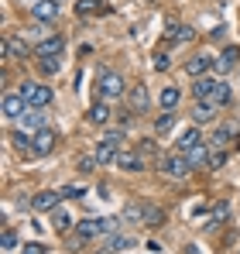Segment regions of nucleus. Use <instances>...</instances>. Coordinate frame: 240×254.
<instances>
[{"label":"nucleus","mask_w":240,"mask_h":254,"mask_svg":"<svg viewBox=\"0 0 240 254\" xmlns=\"http://www.w3.org/2000/svg\"><path fill=\"white\" fill-rule=\"evenodd\" d=\"M117 223L120 220H79L76 223V230H72V237H69V248L72 251H79V248H86V244H93L96 237H114L117 234Z\"/></svg>","instance_id":"obj_1"},{"label":"nucleus","mask_w":240,"mask_h":254,"mask_svg":"<svg viewBox=\"0 0 240 254\" xmlns=\"http://www.w3.org/2000/svg\"><path fill=\"white\" fill-rule=\"evenodd\" d=\"M62 196H65V199H82V196H86V189H82V186H65V189H62Z\"/></svg>","instance_id":"obj_34"},{"label":"nucleus","mask_w":240,"mask_h":254,"mask_svg":"<svg viewBox=\"0 0 240 254\" xmlns=\"http://www.w3.org/2000/svg\"><path fill=\"white\" fill-rule=\"evenodd\" d=\"M192 96H196V100H209V103H216V107H227V103L234 100L230 86L223 83V79H216V76H199L196 86H192Z\"/></svg>","instance_id":"obj_2"},{"label":"nucleus","mask_w":240,"mask_h":254,"mask_svg":"<svg viewBox=\"0 0 240 254\" xmlns=\"http://www.w3.org/2000/svg\"><path fill=\"white\" fill-rule=\"evenodd\" d=\"M24 100H28V107H48L52 103V86L48 83H21V89H17Z\"/></svg>","instance_id":"obj_5"},{"label":"nucleus","mask_w":240,"mask_h":254,"mask_svg":"<svg viewBox=\"0 0 240 254\" xmlns=\"http://www.w3.org/2000/svg\"><path fill=\"white\" fill-rule=\"evenodd\" d=\"M107 3L103 0H76V14L79 17H93V14H103Z\"/></svg>","instance_id":"obj_22"},{"label":"nucleus","mask_w":240,"mask_h":254,"mask_svg":"<svg viewBox=\"0 0 240 254\" xmlns=\"http://www.w3.org/2000/svg\"><path fill=\"white\" fill-rule=\"evenodd\" d=\"M179 100H182V93H179L175 86H165V89H161V110H172Z\"/></svg>","instance_id":"obj_27"},{"label":"nucleus","mask_w":240,"mask_h":254,"mask_svg":"<svg viewBox=\"0 0 240 254\" xmlns=\"http://www.w3.org/2000/svg\"><path fill=\"white\" fill-rule=\"evenodd\" d=\"M192 38V28H185V24H172L168 31H165V48L168 45H179V42H189Z\"/></svg>","instance_id":"obj_20"},{"label":"nucleus","mask_w":240,"mask_h":254,"mask_svg":"<svg viewBox=\"0 0 240 254\" xmlns=\"http://www.w3.org/2000/svg\"><path fill=\"white\" fill-rule=\"evenodd\" d=\"M117 169L141 172V169H144V155H141V151H120V155H117Z\"/></svg>","instance_id":"obj_17"},{"label":"nucleus","mask_w":240,"mask_h":254,"mask_svg":"<svg viewBox=\"0 0 240 254\" xmlns=\"http://www.w3.org/2000/svg\"><path fill=\"white\" fill-rule=\"evenodd\" d=\"M234 137H237V124H220L216 130H213V137H209V141H213V148L227 151V144H230Z\"/></svg>","instance_id":"obj_16"},{"label":"nucleus","mask_w":240,"mask_h":254,"mask_svg":"<svg viewBox=\"0 0 240 254\" xmlns=\"http://www.w3.org/2000/svg\"><path fill=\"white\" fill-rule=\"evenodd\" d=\"M21 254H48V248L35 241V244H24V248H21Z\"/></svg>","instance_id":"obj_35"},{"label":"nucleus","mask_w":240,"mask_h":254,"mask_svg":"<svg viewBox=\"0 0 240 254\" xmlns=\"http://www.w3.org/2000/svg\"><path fill=\"white\" fill-rule=\"evenodd\" d=\"M59 65H62L59 59H38V72H41V76H55Z\"/></svg>","instance_id":"obj_30"},{"label":"nucleus","mask_w":240,"mask_h":254,"mask_svg":"<svg viewBox=\"0 0 240 254\" xmlns=\"http://www.w3.org/2000/svg\"><path fill=\"white\" fill-rule=\"evenodd\" d=\"M31 14H35V21H55L59 17V3L55 0H35Z\"/></svg>","instance_id":"obj_18"},{"label":"nucleus","mask_w":240,"mask_h":254,"mask_svg":"<svg viewBox=\"0 0 240 254\" xmlns=\"http://www.w3.org/2000/svg\"><path fill=\"white\" fill-rule=\"evenodd\" d=\"M96 165H100V162H96V155H79V158H76V169L86 172V175L96 169Z\"/></svg>","instance_id":"obj_31"},{"label":"nucleus","mask_w":240,"mask_h":254,"mask_svg":"<svg viewBox=\"0 0 240 254\" xmlns=\"http://www.w3.org/2000/svg\"><path fill=\"white\" fill-rule=\"evenodd\" d=\"M127 100H130V110L134 114H144L151 107V96H148V86L144 83H134V89H127Z\"/></svg>","instance_id":"obj_11"},{"label":"nucleus","mask_w":240,"mask_h":254,"mask_svg":"<svg viewBox=\"0 0 240 254\" xmlns=\"http://www.w3.org/2000/svg\"><path fill=\"white\" fill-rule=\"evenodd\" d=\"M209 69H213V55H206V52L192 55V59L185 62V72H189V76H196V79H199V76H206Z\"/></svg>","instance_id":"obj_15"},{"label":"nucleus","mask_w":240,"mask_h":254,"mask_svg":"<svg viewBox=\"0 0 240 254\" xmlns=\"http://www.w3.org/2000/svg\"><path fill=\"white\" fill-rule=\"evenodd\" d=\"M120 141H123V134L120 130H107L100 141H96V148H93V155H96V162L100 165H117V148H120Z\"/></svg>","instance_id":"obj_3"},{"label":"nucleus","mask_w":240,"mask_h":254,"mask_svg":"<svg viewBox=\"0 0 240 254\" xmlns=\"http://www.w3.org/2000/svg\"><path fill=\"white\" fill-rule=\"evenodd\" d=\"M55 3H59V7H62V3H65V0H55Z\"/></svg>","instance_id":"obj_39"},{"label":"nucleus","mask_w":240,"mask_h":254,"mask_svg":"<svg viewBox=\"0 0 240 254\" xmlns=\"http://www.w3.org/2000/svg\"><path fill=\"white\" fill-rule=\"evenodd\" d=\"M227 162V151H216V155H209V169H220Z\"/></svg>","instance_id":"obj_36"},{"label":"nucleus","mask_w":240,"mask_h":254,"mask_svg":"<svg viewBox=\"0 0 240 254\" xmlns=\"http://www.w3.org/2000/svg\"><path fill=\"white\" fill-rule=\"evenodd\" d=\"M123 223H144V203H127L123 206Z\"/></svg>","instance_id":"obj_25"},{"label":"nucleus","mask_w":240,"mask_h":254,"mask_svg":"<svg viewBox=\"0 0 240 254\" xmlns=\"http://www.w3.org/2000/svg\"><path fill=\"white\" fill-rule=\"evenodd\" d=\"M158 169L165 172V175H172V179H185L189 172H192V165H189V158L185 155H165V158H158Z\"/></svg>","instance_id":"obj_6"},{"label":"nucleus","mask_w":240,"mask_h":254,"mask_svg":"<svg viewBox=\"0 0 240 254\" xmlns=\"http://www.w3.org/2000/svg\"><path fill=\"white\" fill-rule=\"evenodd\" d=\"M3 55L7 59H24V55H31V45L24 42V35H7L3 38Z\"/></svg>","instance_id":"obj_10"},{"label":"nucleus","mask_w":240,"mask_h":254,"mask_svg":"<svg viewBox=\"0 0 240 254\" xmlns=\"http://www.w3.org/2000/svg\"><path fill=\"white\" fill-rule=\"evenodd\" d=\"M0 244H3V251H14V248H17V234H14L10 227H3V234H0Z\"/></svg>","instance_id":"obj_33"},{"label":"nucleus","mask_w":240,"mask_h":254,"mask_svg":"<svg viewBox=\"0 0 240 254\" xmlns=\"http://www.w3.org/2000/svg\"><path fill=\"white\" fill-rule=\"evenodd\" d=\"M17 124H21V130H28V134H38V130L48 127V114L41 107H31L24 117H17Z\"/></svg>","instance_id":"obj_8"},{"label":"nucleus","mask_w":240,"mask_h":254,"mask_svg":"<svg viewBox=\"0 0 240 254\" xmlns=\"http://www.w3.org/2000/svg\"><path fill=\"white\" fill-rule=\"evenodd\" d=\"M123 248H130V237H120V234H114V237L107 241V251H103V254H117V251H123Z\"/></svg>","instance_id":"obj_29"},{"label":"nucleus","mask_w":240,"mask_h":254,"mask_svg":"<svg viewBox=\"0 0 240 254\" xmlns=\"http://www.w3.org/2000/svg\"><path fill=\"white\" fill-rule=\"evenodd\" d=\"M155 69H168V55L158 48V55H155Z\"/></svg>","instance_id":"obj_37"},{"label":"nucleus","mask_w":240,"mask_h":254,"mask_svg":"<svg viewBox=\"0 0 240 254\" xmlns=\"http://www.w3.org/2000/svg\"><path fill=\"white\" fill-rule=\"evenodd\" d=\"M185 158H189V165H192V169H196V165H209V148H206V144H196Z\"/></svg>","instance_id":"obj_26"},{"label":"nucleus","mask_w":240,"mask_h":254,"mask_svg":"<svg viewBox=\"0 0 240 254\" xmlns=\"http://www.w3.org/2000/svg\"><path fill=\"white\" fill-rule=\"evenodd\" d=\"M172 127H175V117L172 114H161L158 121H155V134H168Z\"/></svg>","instance_id":"obj_32"},{"label":"nucleus","mask_w":240,"mask_h":254,"mask_svg":"<svg viewBox=\"0 0 240 254\" xmlns=\"http://www.w3.org/2000/svg\"><path fill=\"white\" fill-rule=\"evenodd\" d=\"M31 107H28V100L21 96V93H3V117L7 121H17V117H24Z\"/></svg>","instance_id":"obj_7"},{"label":"nucleus","mask_w":240,"mask_h":254,"mask_svg":"<svg viewBox=\"0 0 240 254\" xmlns=\"http://www.w3.org/2000/svg\"><path fill=\"white\" fill-rule=\"evenodd\" d=\"M31 141H35V158H45V155H52V148H55V130L45 127L38 134H31Z\"/></svg>","instance_id":"obj_13"},{"label":"nucleus","mask_w":240,"mask_h":254,"mask_svg":"<svg viewBox=\"0 0 240 254\" xmlns=\"http://www.w3.org/2000/svg\"><path fill=\"white\" fill-rule=\"evenodd\" d=\"M192 121H196V124H209V121H216V103H209V100H196V107H192Z\"/></svg>","instance_id":"obj_19"},{"label":"nucleus","mask_w":240,"mask_h":254,"mask_svg":"<svg viewBox=\"0 0 240 254\" xmlns=\"http://www.w3.org/2000/svg\"><path fill=\"white\" fill-rule=\"evenodd\" d=\"M185 254H199V248H196V244H189V248H185Z\"/></svg>","instance_id":"obj_38"},{"label":"nucleus","mask_w":240,"mask_h":254,"mask_svg":"<svg viewBox=\"0 0 240 254\" xmlns=\"http://www.w3.org/2000/svg\"><path fill=\"white\" fill-rule=\"evenodd\" d=\"M120 93H127V86L114 69H100L96 72V100H114Z\"/></svg>","instance_id":"obj_4"},{"label":"nucleus","mask_w":240,"mask_h":254,"mask_svg":"<svg viewBox=\"0 0 240 254\" xmlns=\"http://www.w3.org/2000/svg\"><path fill=\"white\" fill-rule=\"evenodd\" d=\"M62 52H65V38H62V35H52V38H45V42L35 48L38 59H59Z\"/></svg>","instance_id":"obj_12"},{"label":"nucleus","mask_w":240,"mask_h":254,"mask_svg":"<svg viewBox=\"0 0 240 254\" xmlns=\"http://www.w3.org/2000/svg\"><path fill=\"white\" fill-rule=\"evenodd\" d=\"M65 196H62V189L55 192V189H45V192H35V199H31V206L41 213H52V210H59V203H62Z\"/></svg>","instance_id":"obj_9"},{"label":"nucleus","mask_w":240,"mask_h":254,"mask_svg":"<svg viewBox=\"0 0 240 254\" xmlns=\"http://www.w3.org/2000/svg\"><path fill=\"white\" fill-rule=\"evenodd\" d=\"M144 223H148V227H161V223H165V210L144 203Z\"/></svg>","instance_id":"obj_28"},{"label":"nucleus","mask_w":240,"mask_h":254,"mask_svg":"<svg viewBox=\"0 0 240 254\" xmlns=\"http://www.w3.org/2000/svg\"><path fill=\"white\" fill-rule=\"evenodd\" d=\"M196 144H202V134L196 127H185V130L179 134V141H175V151H179V155H189Z\"/></svg>","instance_id":"obj_14"},{"label":"nucleus","mask_w":240,"mask_h":254,"mask_svg":"<svg viewBox=\"0 0 240 254\" xmlns=\"http://www.w3.org/2000/svg\"><path fill=\"white\" fill-rule=\"evenodd\" d=\"M237 62H240V48H234V45H230V48H223V52H220V62H216V69H220V72H230Z\"/></svg>","instance_id":"obj_21"},{"label":"nucleus","mask_w":240,"mask_h":254,"mask_svg":"<svg viewBox=\"0 0 240 254\" xmlns=\"http://www.w3.org/2000/svg\"><path fill=\"white\" fill-rule=\"evenodd\" d=\"M52 223H55V230H59V234H69V230H72V216L62 210V206H59V210H52Z\"/></svg>","instance_id":"obj_24"},{"label":"nucleus","mask_w":240,"mask_h":254,"mask_svg":"<svg viewBox=\"0 0 240 254\" xmlns=\"http://www.w3.org/2000/svg\"><path fill=\"white\" fill-rule=\"evenodd\" d=\"M110 114H114V110H110V103L96 100V103L89 107V124H107V121H110Z\"/></svg>","instance_id":"obj_23"}]
</instances>
